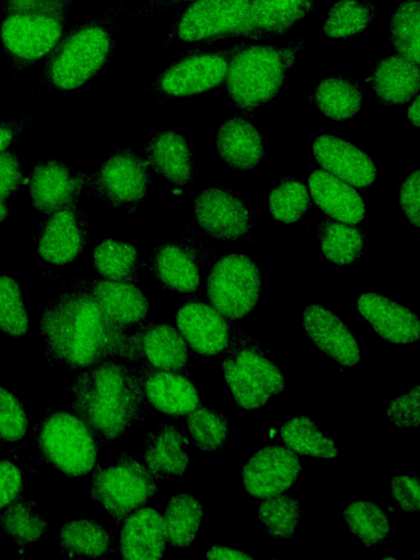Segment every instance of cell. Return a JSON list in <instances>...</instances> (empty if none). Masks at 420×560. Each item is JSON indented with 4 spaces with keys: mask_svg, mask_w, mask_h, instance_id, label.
<instances>
[{
    "mask_svg": "<svg viewBox=\"0 0 420 560\" xmlns=\"http://www.w3.org/2000/svg\"><path fill=\"white\" fill-rule=\"evenodd\" d=\"M408 118L416 128H419V95L411 101Z\"/></svg>",
    "mask_w": 420,
    "mask_h": 560,
    "instance_id": "cell-55",
    "label": "cell"
},
{
    "mask_svg": "<svg viewBox=\"0 0 420 560\" xmlns=\"http://www.w3.org/2000/svg\"><path fill=\"white\" fill-rule=\"evenodd\" d=\"M302 323L315 346L337 363L350 368L360 362V348L354 336L334 312L311 304L304 310Z\"/></svg>",
    "mask_w": 420,
    "mask_h": 560,
    "instance_id": "cell-23",
    "label": "cell"
},
{
    "mask_svg": "<svg viewBox=\"0 0 420 560\" xmlns=\"http://www.w3.org/2000/svg\"><path fill=\"white\" fill-rule=\"evenodd\" d=\"M268 206L276 221L292 224L305 217L310 208V194L302 180L284 176L270 191Z\"/></svg>",
    "mask_w": 420,
    "mask_h": 560,
    "instance_id": "cell-41",
    "label": "cell"
},
{
    "mask_svg": "<svg viewBox=\"0 0 420 560\" xmlns=\"http://www.w3.org/2000/svg\"><path fill=\"white\" fill-rule=\"evenodd\" d=\"M142 155L151 171L175 185L184 186L195 178L192 149L187 139L173 129H159L147 142Z\"/></svg>",
    "mask_w": 420,
    "mask_h": 560,
    "instance_id": "cell-24",
    "label": "cell"
},
{
    "mask_svg": "<svg viewBox=\"0 0 420 560\" xmlns=\"http://www.w3.org/2000/svg\"><path fill=\"white\" fill-rule=\"evenodd\" d=\"M303 44L300 36L281 46L235 45L222 82L224 92L244 112L268 103L284 86Z\"/></svg>",
    "mask_w": 420,
    "mask_h": 560,
    "instance_id": "cell-5",
    "label": "cell"
},
{
    "mask_svg": "<svg viewBox=\"0 0 420 560\" xmlns=\"http://www.w3.org/2000/svg\"><path fill=\"white\" fill-rule=\"evenodd\" d=\"M126 2L92 16L63 33L45 57L39 82L70 91L97 75L108 63L120 32L119 16Z\"/></svg>",
    "mask_w": 420,
    "mask_h": 560,
    "instance_id": "cell-3",
    "label": "cell"
},
{
    "mask_svg": "<svg viewBox=\"0 0 420 560\" xmlns=\"http://www.w3.org/2000/svg\"><path fill=\"white\" fill-rule=\"evenodd\" d=\"M280 434L284 444L296 454L325 459L338 455L334 441L306 416L296 415L285 421Z\"/></svg>",
    "mask_w": 420,
    "mask_h": 560,
    "instance_id": "cell-38",
    "label": "cell"
},
{
    "mask_svg": "<svg viewBox=\"0 0 420 560\" xmlns=\"http://www.w3.org/2000/svg\"><path fill=\"white\" fill-rule=\"evenodd\" d=\"M368 82L383 105H402L419 92V65L396 54L381 59L370 72Z\"/></svg>",
    "mask_w": 420,
    "mask_h": 560,
    "instance_id": "cell-28",
    "label": "cell"
},
{
    "mask_svg": "<svg viewBox=\"0 0 420 560\" xmlns=\"http://www.w3.org/2000/svg\"><path fill=\"white\" fill-rule=\"evenodd\" d=\"M258 516L272 537L288 539L293 536L301 520L299 500L287 494L266 498L259 505Z\"/></svg>",
    "mask_w": 420,
    "mask_h": 560,
    "instance_id": "cell-44",
    "label": "cell"
},
{
    "mask_svg": "<svg viewBox=\"0 0 420 560\" xmlns=\"http://www.w3.org/2000/svg\"><path fill=\"white\" fill-rule=\"evenodd\" d=\"M206 288L209 302L220 314L229 319H241L258 302L261 277L248 256L230 254L212 265Z\"/></svg>",
    "mask_w": 420,
    "mask_h": 560,
    "instance_id": "cell-10",
    "label": "cell"
},
{
    "mask_svg": "<svg viewBox=\"0 0 420 560\" xmlns=\"http://www.w3.org/2000/svg\"><path fill=\"white\" fill-rule=\"evenodd\" d=\"M167 542L175 548L189 547L201 526L203 511L189 493L173 495L161 514Z\"/></svg>",
    "mask_w": 420,
    "mask_h": 560,
    "instance_id": "cell-34",
    "label": "cell"
},
{
    "mask_svg": "<svg viewBox=\"0 0 420 560\" xmlns=\"http://www.w3.org/2000/svg\"><path fill=\"white\" fill-rule=\"evenodd\" d=\"M318 237L323 255L336 265L354 264L363 255L364 235L349 223L324 218L318 224Z\"/></svg>",
    "mask_w": 420,
    "mask_h": 560,
    "instance_id": "cell-35",
    "label": "cell"
},
{
    "mask_svg": "<svg viewBox=\"0 0 420 560\" xmlns=\"http://www.w3.org/2000/svg\"><path fill=\"white\" fill-rule=\"evenodd\" d=\"M186 425L201 451L214 452L226 443L229 419L223 412L205 406L197 407L186 415Z\"/></svg>",
    "mask_w": 420,
    "mask_h": 560,
    "instance_id": "cell-42",
    "label": "cell"
},
{
    "mask_svg": "<svg viewBox=\"0 0 420 560\" xmlns=\"http://www.w3.org/2000/svg\"><path fill=\"white\" fill-rule=\"evenodd\" d=\"M419 1H406L389 20V38L397 52L419 65Z\"/></svg>",
    "mask_w": 420,
    "mask_h": 560,
    "instance_id": "cell-43",
    "label": "cell"
},
{
    "mask_svg": "<svg viewBox=\"0 0 420 560\" xmlns=\"http://www.w3.org/2000/svg\"><path fill=\"white\" fill-rule=\"evenodd\" d=\"M224 377L235 402L243 409H258L285 387L280 369L262 351L234 332L222 360Z\"/></svg>",
    "mask_w": 420,
    "mask_h": 560,
    "instance_id": "cell-7",
    "label": "cell"
},
{
    "mask_svg": "<svg viewBox=\"0 0 420 560\" xmlns=\"http://www.w3.org/2000/svg\"><path fill=\"white\" fill-rule=\"evenodd\" d=\"M46 518L37 511L36 502L20 497L0 511V529L18 545L28 546L47 533Z\"/></svg>",
    "mask_w": 420,
    "mask_h": 560,
    "instance_id": "cell-37",
    "label": "cell"
},
{
    "mask_svg": "<svg viewBox=\"0 0 420 560\" xmlns=\"http://www.w3.org/2000/svg\"><path fill=\"white\" fill-rule=\"evenodd\" d=\"M342 516L349 530L365 546L382 545L389 536L387 515L372 501H354L347 504Z\"/></svg>",
    "mask_w": 420,
    "mask_h": 560,
    "instance_id": "cell-40",
    "label": "cell"
},
{
    "mask_svg": "<svg viewBox=\"0 0 420 560\" xmlns=\"http://www.w3.org/2000/svg\"><path fill=\"white\" fill-rule=\"evenodd\" d=\"M419 171L416 170L399 188V206L415 226H419Z\"/></svg>",
    "mask_w": 420,
    "mask_h": 560,
    "instance_id": "cell-51",
    "label": "cell"
},
{
    "mask_svg": "<svg viewBox=\"0 0 420 560\" xmlns=\"http://www.w3.org/2000/svg\"><path fill=\"white\" fill-rule=\"evenodd\" d=\"M191 0H147L145 3L133 14L135 18L151 16L165 9L180 5Z\"/></svg>",
    "mask_w": 420,
    "mask_h": 560,
    "instance_id": "cell-53",
    "label": "cell"
},
{
    "mask_svg": "<svg viewBox=\"0 0 420 560\" xmlns=\"http://www.w3.org/2000/svg\"><path fill=\"white\" fill-rule=\"evenodd\" d=\"M206 559H253L252 556L224 546H212L206 551Z\"/></svg>",
    "mask_w": 420,
    "mask_h": 560,
    "instance_id": "cell-54",
    "label": "cell"
},
{
    "mask_svg": "<svg viewBox=\"0 0 420 560\" xmlns=\"http://www.w3.org/2000/svg\"><path fill=\"white\" fill-rule=\"evenodd\" d=\"M235 45L229 49H199L167 66L149 90L164 97L197 95L222 84Z\"/></svg>",
    "mask_w": 420,
    "mask_h": 560,
    "instance_id": "cell-11",
    "label": "cell"
},
{
    "mask_svg": "<svg viewBox=\"0 0 420 560\" xmlns=\"http://www.w3.org/2000/svg\"><path fill=\"white\" fill-rule=\"evenodd\" d=\"M355 305L381 338L393 343H411L419 339L418 317L406 306L374 292L360 295Z\"/></svg>",
    "mask_w": 420,
    "mask_h": 560,
    "instance_id": "cell-25",
    "label": "cell"
},
{
    "mask_svg": "<svg viewBox=\"0 0 420 560\" xmlns=\"http://www.w3.org/2000/svg\"><path fill=\"white\" fill-rule=\"evenodd\" d=\"M176 325L187 346L207 358L224 354L234 336L226 318L202 301L183 304L176 314Z\"/></svg>",
    "mask_w": 420,
    "mask_h": 560,
    "instance_id": "cell-17",
    "label": "cell"
},
{
    "mask_svg": "<svg viewBox=\"0 0 420 560\" xmlns=\"http://www.w3.org/2000/svg\"><path fill=\"white\" fill-rule=\"evenodd\" d=\"M0 329L12 337H22L28 330V316L22 291L5 275H0Z\"/></svg>",
    "mask_w": 420,
    "mask_h": 560,
    "instance_id": "cell-45",
    "label": "cell"
},
{
    "mask_svg": "<svg viewBox=\"0 0 420 560\" xmlns=\"http://www.w3.org/2000/svg\"><path fill=\"white\" fill-rule=\"evenodd\" d=\"M187 438L173 424H161L144 439V463L155 479L180 477L188 467Z\"/></svg>",
    "mask_w": 420,
    "mask_h": 560,
    "instance_id": "cell-31",
    "label": "cell"
},
{
    "mask_svg": "<svg viewBox=\"0 0 420 560\" xmlns=\"http://www.w3.org/2000/svg\"><path fill=\"white\" fill-rule=\"evenodd\" d=\"M95 270L105 279L136 283L142 264L137 249L127 242L104 240L93 249Z\"/></svg>",
    "mask_w": 420,
    "mask_h": 560,
    "instance_id": "cell-36",
    "label": "cell"
},
{
    "mask_svg": "<svg viewBox=\"0 0 420 560\" xmlns=\"http://www.w3.org/2000/svg\"><path fill=\"white\" fill-rule=\"evenodd\" d=\"M114 537L90 517L67 522L60 533L58 548L69 557L97 558L113 551Z\"/></svg>",
    "mask_w": 420,
    "mask_h": 560,
    "instance_id": "cell-33",
    "label": "cell"
},
{
    "mask_svg": "<svg viewBox=\"0 0 420 560\" xmlns=\"http://www.w3.org/2000/svg\"><path fill=\"white\" fill-rule=\"evenodd\" d=\"M119 551L127 559L154 560L163 557L167 539L162 516L140 508L121 523Z\"/></svg>",
    "mask_w": 420,
    "mask_h": 560,
    "instance_id": "cell-29",
    "label": "cell"
},
{
    "mask_svg": "<svg viewBox=\"0 0 420 560\" xmlns=\"http://www.w3.org/2000/svg\"><path fill=\"white\" fill-rule=\"evenodd\" d=\"M25 409L18 397L0 386V440L12 443L24 438L27 431Z\"/></svg>",
    "mask_w": 420,
    "mask_h": 560,
    "instance_id": "cell-46",
    "label": "cell"
},
{
    "mask_svg": "<svg viewBox=\"0 0 420 560\" xmlns=\"http://www.w3.org/2000/svg\"><path fill=\"white\" fill-rule=\"evenodd\" d=\"M252 0H198L190 4L167 32L163 47L173 42H209L233 36Z\"/></svg>",
    "mask_w": 420,
    "mask_h": 560,
    "instance_id": "cell-12",
    "label": "cell"
},
{
    "mask_svg": "<svg viewBox=\"0 0 420 560\" xmlns=\"http://www.w3.org/2000/svg\"><path fill=\"white\" fill-rule=\"evenodd\" d=\"M408 1H419V0H408Z\"/></svg>",
    "mask_w": 420,
    "mask_h": 560,
    "instance_id": "cell-57",
    "label": "cell"
},
{
    "mask_svg": "<svg viewBox=\"0 0 420 560\" xmlns=\"http://www.w3.org/2000/svg\"><path fill=\"white\" fill-rule=\"evenodd\" d=\"M159 491L156 479L145 464L130 453L122 452L107 467L94 472L91 497L121 525Z\"/></svg>",
    "mask_w": 420,
    "mask_h": 560,
    "instance_id": "cell-8",
    "label": "cell"
},
{
    "mask_svg": "<svg viewBox=\"0 0 420 560\" xmlns=\"http://www.w3.org/2000/svg\"><path fill=\"white\" fill-rule=\"evenodd\" d=\"M195 220L206 234L229 242L246 238L252 229L246 202L223 186H211L198 194Z\"/></svg>",
    "mask_w": 420,
    "mask_h": 560,
    "instance_id": "cell-13",
    "label": "cell"
},
{
    "mask_svg": "<svg viewBox=\"0 0 420 560\" xmlns=\"http://www.w3.org/2000/svg\"><path fill=\"white\" fill-rule=\"evenodd\" d=\"M312 152L326 172L353 187H368L376 177V167L368 154L339 137L318 136L312 143Z\"/></svg>",
    "mask_w": 420,
    "mask_h": 560,
    "instance_id": "cell-20",
    "label": "cell"
},
{
    "mask_svg": "<svg viewBox=\"0 0 420 560\" xmlns=\"http://www.w3.org/2000/svg\"><path fill=\"white\" fill-rule=\"evenodd\" d=\"M24 478L12 462L0 460V511L22 495Z\"/></svg>",
    "mask_w": 420,
    "mask_h": 560,
    "instance_id": "cell-48",
    "label": "cell"
},
{
    "mask_svg": "<svg viewBox=\"0 0 420 560\" xmlns=\"http://www.w3.org/2000/svg\"><path fill=\"white\" fill-rule=\"evenodd\" d=\"M72 410L100 443H113L143 420L137 366L115 358L82 369L71 385Z\"/></svg>",
    "mask_w": 420,
    "mask_h": 560,
    "instance_id": "cell-2",
    "label": "cell"
},
{
    "mask_svg": "<svg viewBox=\"0 0 420 560\" xmlns=\"http://www.w3.org/2000/svg\"><path fill=\"white\" fill-rule=\"evenodd\" d=\"M132 345L136 365L180 372L189 361L186 341L179 331L165 323H150L133 330Z\"/></svg>",
    "mask_w": 420,
    "mask_h": 560,
    "instance_id": "cell-19",
    "label": "cell"
},
{
    "mask_svg": "<svg viewBox=\"0 0 420 560\" xmlns=\"http://www.w3.org/2000/svg\"><path fill=\"white\" fill-rule=\"evenodd\" d=\"M387 418L400 428L419 427V384L394 398L386 411Z\"/></svg>",
    "mask_w": 420,
    "mask_h": 560,
    "instance_id": "cell-47",
    "label": "cell"
},
{
    "mask_svg": "<svg viewBox=\"0 0 420 560\" xmlns=\"http://www.w3.org/2000/svg\"><path fill=\"white\" fill-rule=\"evenodd\" d=\"M316 0H252L235 37L267 39L288 32L307 15Z\"/></svg>",
    "mask_w": 420,
    "mask_h": 560,
    "instance_id": "cell-21",
    "label": "cell"
},
{
    "mask_svg": "<svg viewBox=\"0 0 420 560\" xmlns=\"http://www.w3.org/2000/svg\"><path fill=\"white\" fill-rule=\"evenodd\" d=\"M377 7L370 1L339 0L335 2L324 23V35L343 38L362 33L375 19Z\"/></svg>",
    "mask_w": 420,
    "mask_h": 560,
    "instance_id": "cell-39",
    "label": "cell"
},
{
    "mask_svg": "<svg viewBox=\"0 0 420 560\" xmlns=\"http://www.w3.org/2000/svg\"><path fill=\"white\" fill-rule=\"evenodd\" d=\"M363 91V86L353 79L330 75L318 83L310 101L327 118L342 121L360 112Z\"/></svg>",
    "mask_w": 420,
    "mask_h": 560,
    "instance_id": "cell-32",
    "label": "cell"
},
{
    "mask_svg": "<svg viewBox=\"0 0 420 560\" xmlns=\"http://www.w3.org/2000/svg\"><path fill=\"white\" fill-rule=\"evenodd\" d=\"M35 121V117L27 116L16 120L0 121V152L5 150Z\"/></svg>",
    "mask_w": 420,
    "mask_h": 560,
    "instance_id": "cell-52",
    "label": "cell"
},
{
    "mask_svg": "<svg viewBox=\"0 0 420 560\" xmlns=\"http://www.w3.org/2000/svg\"><path fill=\"white\" fill-rule=\"evenodd\" d=\"M75 0H0V40L13 71H23L50 52L63 34Z\"/></svg>",
    "mask_w": 420,
    "mask_h": 560,
    "instance_id": "cell-4",
    "label": "cell"
},
{
    "mask_svg": "<svg viewBox=\"0 0 420 560\" xmlns=\"http://www.w3.org/2000/svg\"><path fill=\"white\" fill-rule=\"evenodd\" d=\"M21 163L12 151L0 152V199L13 194L23 183Z\"/></svg>",
    "mask_w": 420,
    "mask_h": 560,
    "instance_id": "cell-50",
    "label": "cell"
},
{
    "mask_svg": "<svg viewBox=\"0 0 420 560\" xmlns=\"http://www.w3.org/2000/svg\"><path fill=\"white\" fill-rule=\"evenodd\" d=\"M9 217V208L4 199H0V223H2Z\"/></svg>",
    "mask_w": 420,
    "mask_h": 560,
    "instance_id": "cell-56",
    "label": "cell"
},
{
    "mask_svg": "<svg viewBox=\"0 0 420 560\" xmlns=\"http://www.w3.org/2000/svg\"><path fill=\"white\" fill-rule=\"evenodd\" d=\"M84 186L85 175L58 160L38 162L28 180L32 205L45 215L77 207Z\"/></svg>",
    "mask_w": 420,
    "mask_h": 560,
    "instance_id": "cell-16",
    "label": "cell"
},
{
    "mask_svg": "<svg viewBox=\"0 0 420 560\" xmlns=\"http://www.w3.org/2000/svg\"><path fill=\"white\" fill-rule=\"evenodd\" d=\"M150 269L164 287L173 291L194 293L200 287L198 254L187 243L171 241L155 247Z\"/></svg>",
    "mask_w": 420,
    "mask_h": 560,
    "instance_id": "cell-26",
    "label": "cell"
},
{
    "mask_svg": "<svg viewBox=\"0 0 420 560\" xmlns=\"http://www.w3.org/2000/svg\"><path fill=\"white\" fill-rule=\"evenodd\" d=\"M39 256L54 265L75 261L90 241V221L78 207L56 211L40 222L37 232Z\"/></svg>",
    "mask_w": 420,
    "mask_h": 560,
    "instance_id": "cell-14",
    "label": "cell"
},
{
    "mask_svg": "<svg viewBox=\"0 0 420 560\" xmlns=\"http://www.w3.org/2000/svg\"><path fill=\"white\" fill-rule=\"evenodd\" d=\"M133 330L113 320L90 295L75 290L51 299L40 318L48 360L71 369L82 370L117 357L137 364Z\"/></svg>",
    "mask_w": 420,
    "mask_h": 560,
    "instance_id": "cell-1",
    "label": "cell"
},
{
    "mask_svg": "<svg viewBox=\"0 0 420 560\" xmlns=\"http://www.w3.org/2000/svg\"><path fill=\"white\" fill-rule=\"evenodd\" d=\"M302 469L301 459L289 447L267 445L243 467V485L257 499H266L288 490Z\"/></svg>",
    "mask_w": 420,
    "mask_h": 560,
    "instance_id": "cell-15",
    "label": "cell"
},
{
    "mask_svg": "<svg viewBox=\"0 0 420 560\" xmlns=\"http://www.w3.org/2000/svg\"><path fill=\"white\" fill-rule=\"evenodd\" d=\"M39 455L68 478L91 472L98 460L100 442L74 413L48 408L35 429Z\"/></svg>",
    "mask_w": 420,
    "mask_h": 560,
    "instance_id": "cell-6",
    "label": "cell"
},
{
    "mask_svg": "<svg viewBox=\"0 0 420 560\" xmlns=\"http://www.w3.org/2000/svg\"><path fill=\"white\" fill-rule=\"evenodd\" d=\"M308 188L315 203L331 219L349 224L363 220L364 201L346 182L326 171L316 170L310 174Z\"/></svg>",
    "mask_w": 420,
    "mask_h": 560,
    "instance_id": "cell-30",
    "label": "cell"
},
{
    "mask_svg": "<svg viewBox=\"0 0 420 560\" xmlns=\"http://www.w3.org/2000/svg\"><path fill=\"white\" fill-rule=\"evenodd\" d=\"M152 171L143 155L128 148L112 152L85 176L84 190L108 206L133 212L148 196Z\"/></svg>",
    "mask_w": 420,
    "mask_h": 560,
    "instance_id": "cell-9",
    "label": "cell"
},
{
    "mask_svg": "<svg viewBox=\"0 0 420 560\" xmlns=\"http://www.w3.org/2000/svg\"><path fill=\"white\" fill-rule=\"evenodd\" d=\"M215 148L222 161L240 172L256 167L265 155L262 137L245 116H233L219 126Z\"/></svg>",
    "mask_w": 420,
    "mask_h": 560,
    "instance_id": "cell-27",
    "label": "cell"
},
{
    "mask_svg": "<svg viewBox=\"0 0 420 560\" xmlns=\"http://www.w3.org/2000/svg\"><path fill=\"white\" fill-rule=\"evenodd\" d=\"M136 366L141 377L144 398L155 410L175 418L186 416L199 406L196 386L179 371Z\"/></svg>",
    "mask_w": 420,
    "mask_h": 560,
    "instance_id": "cell-22",
    "label": "cell"
},
{
    "mask_svg": "<svg viewBox=\"0 0 420 560\" xmlns=\"http://www.w3.org/2000/svg\"><path fill=\"white\" fill-rule=\"evenodd\" d=\"M70 287L90 295L107 316L120 325L136 328L147 317L148 300L133 283L77 278L70 282Z\"/></svg>",
    "mask_w": 420,
    "mask_h": 560,
    "instance_id": "cell-18",
    "label": "cell"
},
{
    "mask_svg": "<svg viewBox=\"0 0 420 560\" xmlns=\"http://www.w3.org/2000/svg\"><path fill=\"white\" fill-rule=\"evenodd\" d=\"M390 491L399 506L413 513L419 510V480L417 476L400 475L390 479Z\"/></svg>",
    "mask_w": 420,
    "mask_h": 560,
    "instance_id": "cell-49",
    "label": "cell"
}]
</instances>
